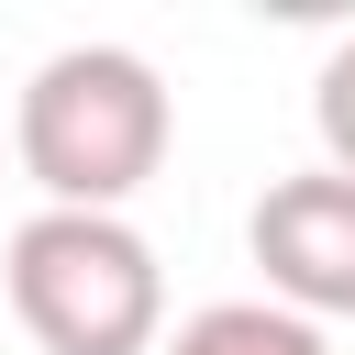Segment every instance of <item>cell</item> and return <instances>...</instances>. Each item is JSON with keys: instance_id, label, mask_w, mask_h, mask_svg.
<instances>
[{"instance_id": "obj_1", "label": "cell", "mask_w": 355, "mask_h": 355, "mask_svg": "<svg viewBox=\"0 0 355 355\" xmlns=\"http://www.w3.org/2000/svg\"><path fill=\"white\" fill-rule=\"evenodd\" d=\"M166 78L133 55V44H67L22 78V111H11V155L22 178L44 189V211H122L155 166H166Z\"/></svg>"}, {"instance_id": "obj_2", "label": "cell", "mask_w": 355, "mask_h": 355, "mask_svg": "<svg viewBox=\"0 0 355 355\" xmlns=\"http://www.w3.org/2000/svg\"><path fill=\"white\" fill-rule=\"evenodd\" d=\"M11 311L44 355H155L166 277L122 211H33L11 233Z\"/></svg>"}, {"instance_id": "obj_3", "label": "cell", "mask_w": 355, "mask_h": 355, "mask_svg": "<svg viewBox=\"0 0 355 355\" xmlns=\"http://www.w3.org/2000/svg\"><path fill=\"white\" fill-rule=\"evenodd\" d=\"M244 244H255L277 311H300V322L355 311V178H344V166H300V178H277V189L255 200Z\"/></svg>"}, {"instance_id": "obj_4", "label": "cell", "mask_w": 355, "mask_h": 355, "mask_svg": "<svg viewBox=\"0 0 355 355\" xmlns=\"http://www.w3.org/2000/svg\"><path fill=\"white\" fill-rule=\"evenodd\" d=\"M166 355H333V344H322V322H300L277 300H211L166 333Z\"/></svg>"}, {"instance_id": "obj_5", "label": "cell", "mask_w": 355, "mask_h": 355, "mask_svg": "<svg viewBox=\"0 0 355 355\" xmlns=\"http://www.w3.org/2000/svg\"><path fill=\"white\" fill-rule=\"evenodd\" d=\"M311 122H322V166H344V178H355V44H333V55H322Z\"/></svg>"}]
</instances>
